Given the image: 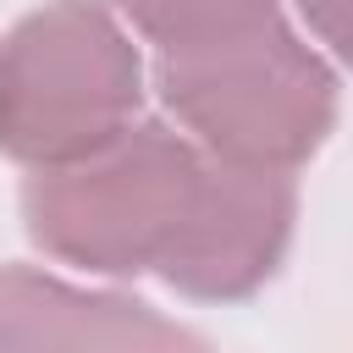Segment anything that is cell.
Masks as SVG:
<instances>
[{"instance_id": "obj_5", "label": "cell", "mask_w": 353, "mask_h": 353, "mask_svg": "<svg viewBox=\"0 0 353 353\" xmlns=\"http://www.w3.org/2000/svg\"><path fill=\"white\" fill-rule=\"evenodd\" d=\"M0 353H210L160 309L88 292L33 265H0Z\"/></svg>"}, {"instance_id": "obj_2", "label": "cell", "mask_w": 353, "mask_h": 353, "mask_svg": "<svg viewBox=\"0 0 353 353\" xmlns=\"http://www.w3.org/2000/svg\"><path fill=\"white\" fill-rule=\"evenodd\" d=\"M204 176V149L165 121H132L110 143L39 165L22 182V226L33 248L94 276H143L171 254L193 193Z\"/></svg>"}, {"instance_id": "obj_6", "label": "cell", "mask_w": 353, "mask_h": 353, "mask_svg": "<svg viewBox=\"0 0 353 353\" xmlns=\"http://www.w3.org/2000/svg\"><path fill=\"white\" fill-rule=\"evenodd\" d=\"M110 6L160 50L204 44L276 17V0H110Z\"/></svg>"}, {"instance_id": "obj_3", "label": "cell", "mask_w": 353, "mask_h": 353, "mask_svg": "<svg viewBox=\"0 0 353 353\" xmlns=\"http://www.w3.org/2000/svg\"><path fill=\"white\" fill-rule=\"evenodd\" d=\"M143 61L99 0H50L0 44V154L66 165L132 127Z\"/></svg>"}, {"instance_id": "obj_1", "label": "cell", "mask_w": 353, "mask_h": 353, "mask_svg": "<svg viewBox=\"0 0 353 353\" xmlns=\"http://www.w3.org/2000/svg\"><path fill=\"white\" fill-rule=\"evenodd\" d=\"M154 88L210 160L248 171H298L336 127V72L281 17L160 50Z\"/></svg>"}, {"instance_id": "obj_4", "label": "cell", "mask_w": 353, "mask_h": 353, "mask_svg": "<svg viewBox=\"0 0 353 353\" xmlns=\"http://www.w3.org/2000/svg\"><path fill=\"white\" fill-rule=\"evenodd\" d=\"M298 193L287 171H248L204 154L193 210L160 259V281L199 303H237L259 292L292 243Z\"/></svg>"}, {"instance_id": "obj_7", "label": "cell", "mask_w": 353, "mask_h": 353, "mask_svg": "<svg viewBox=\"0 0 353 353\" xmlns=\"http://www.w3.org/2000/svg\"><path fill=\"white\" fill-rule=\"evenodd\" d=\"M298 11H303V22H309V33H314L336 61L353 66V0H298Z\"/></svg>"}]
</instances>
